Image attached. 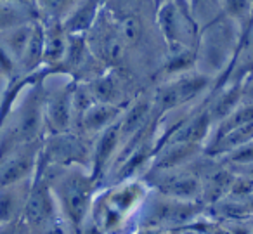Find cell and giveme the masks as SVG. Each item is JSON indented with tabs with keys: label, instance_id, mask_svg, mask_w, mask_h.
Here are the masks:
<instances>
[{
	"label": "cell",
	"instance_id": "obj_1",
	"mask_svg": "<svg viewBox=\"0 0 253 234\" xmlns=\"http://www.w3.org/2000/svg\"><path fill=\"white\" fill-rule=\"evenodd\" d=\"M151 187L142 177L113 182L99 189L90 224L99 234H134Z\"/></svg>",
	"mask_w": 253,
	"mask_h": 234
},
{
	"label": "cell",
	"instance_id": "obj_2",
	"mask_svg": "<svg viewBox=\"0 0 253 234\" xmlns=\"http://www.w3.org/2000/svg\"><path fill=\"white\" fill-rule=\"evenodd\" d=\"M39 172L56 196L64 224L73 234H82L90 222L94 199L101 189L90 168L82 165H39Z\"/></svg>",
	"mask_w": 253,
	"mask_h": 234
},
{
	"label": "cell",
	"instance_id": "obj_3",
	"mask_svg": "<svg viewBox=\"0 0 253 234\" xmlns=\"http://www.w3.org/2000/svg\"><path fill=\"white\" fill-rule=\"evenodd\" d=\"M239 44L241 28L225 14L217 16L201 26L196 47V70L211 77L215 82L220 80L222 75H227V80L238 59Z\"/></svg>",
	"mask_w": 253,
	"mask_h": 234
},
{
	"label": "cell",
	"instance_id": "obj_4",
	"mask_svg": "<svg viewBox=\"0 0 253 234\" xmlns=\"http://www.w3.org/2000/svg\"><path fill=\"white\" fill-rule=\"evenodd\" d=\"M205 210L207 206L200 201H184V199L169 198V196L160 194L151 189L144 208H142L139 229L182 233L184 229L194 226L203 219Z\"/></svg>",
	"mask_w": 253,
	"mask_h": 234
},
{
	"label": "cell",
	"instance_id": "obj_5",
	"mask_svg": "<svg viewBox=\"0 0 253 234\" xmlns=\"http://www.w3.org/2000/svg\"><path fill=\"white\" fill-rule=\"evenodd\" d=\"M215 84L217 82L213 78L198 70L165 78L151 91L153 106L160 116L180 108H189L208 91H213Z\"/></svg>",
	"mask_w": 253,
	"mask_h": 234
},
{
	"label": "cell",
	"instance_id": "obj_6",
	"mask_svg": "<svg viewBox=\"0 0 253 234\" xmlns=\"http://www.w3.org/2000/svg\"><path fill=\"white\" fill-rule=\"evenodd\" d=\"M155 25L167 49L189 47L196 49L201 25L194 18L189 0H169L156 7Z\"/></svg>",
	"mask_w": 253,
	"mask_h": 234
},
{
	"label": "cell",
	"instance_id": "obj_7",
	"mask_svg": "<svg viewBox=\"0 0 253 234\" xmlns=\"http://www.w3.org/2000/svg\"><path fill=\"white\" fill-rule=\"evenodd\" d=\"M201 158V156H200ZM184 167L169 168V170H148L142 179L149 184L153 191L165 194L169 198L184 199V201H201L203 198V174L201 161Z\"/></svg>",
	"mask_w": 253,
	"mask_h": 234
},
{
	"label": "cell",
	"instance_id": "obj_8",
	"mask_svg": "<svg viewBox=\"0 0 253 234\" xmlns=\"http://www.w3.org/2000/svg\"><path fill=\"white\" fill-rule=\"evenodd\" d=\"M92 144L94 139L84 136L80 132H63L45 136L40 149V165H82L90 168L92 161Z\"/></svg>",
	"mask_w": 253,
	"mask_h": 234
},
{
	"label": "cell",
	"instance_id": "obj_9",
	"mask_svg": "<svg viewBox=\"0 0 253 234\" xmlns=\"http://www.w3.org/2000/svg\"><path fill=\"white\" fill-rule=\"evenodd\" d=\"M77 82L59 75L52 85L43 77V120L47 136L73 130V89Z\"/></svg>",
	"mask_w": 253,
	"mask_h": 234
},
{
	"label": "cell",
	"instance_id": "obj_10",
	"mask_svg": "<svg viewBox=\"0 0 253 234\" xmlns=\"http://www.w3.org/2000/svg\"><path fill=\"white\" fill-rule=\"evenodd\" d=\"M21 219L32 234H49L63 220L56 196H54L49 182L43 179V175L39 170L33 179Z\"/></svg>",
	"mask_w": 253,
	"mask_h": 234
},
{
	"label": "cell",
	"instance_id": "obj_11",
	"mask_svg": "<svg viewBox=\"0 0 253 234\" xmlns=\"http://www.w3.org/2000/svg\"><path fill=\"white\" fill-rule=\"evenodd\" d=\"M40 149L42 142L0 146V189L35 177L40 165Z\"/></svg>",
	"mask_w": 253,
	"mask_h": 234
},
{
	"label": "cell",
	"instance_id": "obj_12",
	"mask_svg": "<svg viewBox=\"0 0 253 234\" xmlns=\"http://www.w3.org/2000/svg\"><path fill=\"white\" fill-rule=\"evenodd\" d=\"M122 146V134H120V120L109 129L102 130L99 136L94 137L92 144V161L90 172L97 179L99 184H104L108 179L111 167L115 163V158Z\"/></svg>",
	"mask_w": 253,
	"mask_h": 234
},
{
	"label": "cell",
	"instance_id": "obj_13",
	"mask_svg": "<svg viewBox=\"0 0 253 234\" xmlns=\"http://www.w3.org/2000/svg\"><path fill=\"white\" fill-rule=\"evenodd\" d=\"M42 21V19H40ZM43 23V73H61L68 50L70 33L64 30L63 21L49 19Z\"/></svg>",
	"mask_w": 253,
	"mask_h": 234
},
{
	"label": "cell",
	"instance_id": "obj_14",
	"mask_svg": "<svg viewBox=\"0 0 253 234\" xmlns=\"http://www.w3.org/2000/svg\"><path fill=\"white\" fill-rule=\"evenodd\" d=\"M125 108L126 106L108 104V102H95V104H92L90 108L84 113V116L78 120V123L75 125L73 130L90 137V139H94L102 130L115 125V123L122 118Z\"/></svg>",
	"mask_w": 253,
	"mask_h": 234
},
{
	"label": "cell",
	"instance_id": "obj_15",
	"mask_svg": "<svg viewBox=\"0 0 253 234\" xmlns=\"http://www.w3.org/2000/svg\"><path fill=\"white\" fill-rule=\"evenodd\" d=\"M40 21V19H39ZM35 23H28V25L14 26V28H9L0 32V52L2 56L7 59V63L12 66L16 73V68H18L19 61H21L23 54H25L26 47L30 44V39L33 35V30H35Z\"/></svg>",
	"mask_w": 253,
	"mask_h": 234
},
{
	"label": "cell",
	"instance_id": "obj_16",
	"mask_svg": "<svg viewBox=\"0 0 253 234\" xmlns=\"http://www.w3.org/2000/svg\"><path fill=\"white\" fill-rule=\"evenodd\" d=\"M104 7V0H80L63 19V26L70 35H87L97 21Z\"/></svg>",
	"mask_w": 253,
	"mask_h": 234
},
{
	"label": "cell",
	"instance_id": "obj_17",
	"mask_svg": "<svg viewBox=\"0 0 253 234\" xmlns=\"http://www.w3.org/2000/svg\"><path fill=\"white\" fill-rule=\"evenodd\" d=\"M35 179V177H33ZM33 179L18 182V184L7 186L0 189V222L18 220L23 217L28 199L30 189H32Z\"/></svg>",
	"mask_w": 253,
	"mask_h": 234
},
{
	"label": "cell",
	"instance_id": "obj_18",
	"mask_svg": "<svg viewBox=\"0 0 253 234\" xmlns=\"http://www.w3.org/2000/svg\"><path fill=\"white\" fill-rule=\"evenodd\" d=\"M40 16L35 4L26 2H0V32L14 26L39 21Z\"/></svg>",
	"mask_w": 253,
	"mask_h": 234
},
{
	"label": "cell",
	"instance_id": "obj_19",
	"mask_svg": "<svg viewBox=\"0 0 253 234\" xmlns=\"http://www.w3.org/2000/svg\"><path fill=\"white\" fill-rule=\"evenodd\" d=\"M222 14L236 23L243 33L248 30L253 21V0H218Z\"/></svg>",
	"mask_w": 253,
	"mask_h": 234
},
{
	"label": "cell",
	"instance_id": "obj_20",
	"mask_svg": "<svg viewBox=\"0 0 253 234\" xmlns=\"http://www.w3.org/2000/svg\"><path fill=\"white\" fill-rule=\"evenodd\" d=\"M80 0H35L37 11L42 21L57 19L63 21Z\"/></svg>",
	"mask_w": 253,
	"mask_h": 234
},
{
	"label": "cell",
	"instance_id": "obj_21",
	"mask_svg": "<svg viewBox=\"0 0 253 234\" xmlns=\"http://www.w3.org/2000/svg\"><path fill=\"white\" fill-rule=\"evenodd\" d=\"M215 160L222 161L232 170H241V168L253 167V140L239 146L238 149L231 151V153L224 154L222 158H215Z\"/></svg>",
	"mask_w": 253,
	"mask_h": 234
},
{
	"label": "cell",
	"instance_id": "obj_22",
	"mask_svg": "<svg viewBox=\"0 0 253 234\" xmlns=\"http://www.w3.org/2000/svg\"><path fill=\"white\" fill-rule=\"evenodd\" d=\"M241 102L253 106V68L241 77Z\"/></svg>",
	"mask_w": 253,
	"mask_h": 234
},
{
	"label": "cell",
	"instance_id": "obj_23",
	"mask_svg": "<svg viewBox=\"0 0 253 234\" xmlns=\"http://www.w3.org/2000/svg\"><path fill=\"white\" fill-rule=\"evenodd\" d=\"M0 234H32L23 222V219L9 220V222H0Z\"/></svg>",
	"mask_w": 253,
	"mask_h": 234
},
{
	"label": "cell",
	"instance_id": "obj_24",
	"mask_svg": "<svg viewBox=\"0 0 253 234\" xmlns=\"http://www.w3.org/2000/svg\"><path fill=\"white\" fill-rule=\"evenodd\" d=\"M49 234H73V233H71L70 227H68L66 224H64V220H61V222L57 224V226L54 227V229L50 231Z\"/></svg>",
	"mask_w": 253,
	"mask_h": 234
},
{
	"label": "cell",
	"instance_id": "obj_25",
	"mask_svg": "<svg viewBox=\"0 0 253 234\" xmlns=\"http://www.w3.org/2000/svg\"><path fill=\"white\" fill-rule=\"evenodd\" d=\"M134 234H179L175 231H160V229H139Z\"/></svg>",
	"mask_w": 253,
	"mask_h": 234
},
{
	"label": "cell",
	"instance_id": "obj_26",
	"mask_svg": "<svg viewBox=\"0 0 253 234\" xmlns=\"http://www.w3.org/2000/svg\"><path fill=\"white\" fill-rule=\"evenodd\" d=\"M123 2V0H122ZM125 2H128V4H132V5H135V7H144L146 4H149V5H155V9H156V4H155V0H125Z\"/></svg>",
	"mask_w": 253,
	"mask_h": 234
},
{
	"label": "cell",
	"instance_id": "obj_27",
	"mask_svg": "<svg viewBox=\"0 0 253 234\" xmlns=\"http://www.w3.org/2000/svg\"><path fill=\"white\" fill-rule=\"evenodd\" d=\"M246 206H248V212H250V219H253V194L246 199Z\"/></svg>",
	"mask_w": 253,
	"mask_h": 234
},
{
	"label": "cell",
	"instance_id": "obj_28",
	"mask_svg": "<svg viewBox=\"0 0 253 234\" xmlns=\"http://www.w3.org/2000/svg\"><path fill=\"white\" fill-rule=\"evenodd\" d=\"M0 2H26V4H35V0H0Z\"/></svg>",
	"mask_w": 253,
	"mask_h": 234
},
{
	"label": "cell",
	"instance_id": "obj_29",
	"mask_svg": "<svg viewBox=\"0 0 253 234\" xmlns=\"http://www.w3.org/2000/svg\"><path fill=\"white\" fill-rule=\"evenodd\" d=\"M163 2H169V0H155V4H156V7H158L160 4H163Z\"/></svg>",
	"mask_w": 253,
	"mask_h": 234
},
{
	"label": "cell",
	"instance_id": "obj_30",
	"mask_svg": "<svg viewBox=\"0 0 253 234\" xmlns=\"http://www.w3.org/2000/svg\"><path fill=\"white\" fill-rule=\"evenodd\" d=\"M179 234H182V233H179Z\"/></svg>",
	"mask_w": 253,
	"mask_h": 234
}]
</instances>
